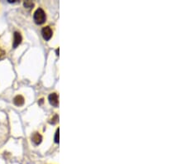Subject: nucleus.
I'll return each instance as SVG.
<instances>
[{"label": "nucleus", "mask_w": 186, "mask_h": 164, "mask_svg": "<svg viewBox=\"0 0 186 164\" xmlns=\"http://www.w3.org/2000/svg\"><path fill=\"white\" fill-rule=\"evenodd\" d=\"M33 18H34L35 23L37 24H42L45 23L46 19V16L44 10L39 8L37 10L35 11L34 15H33Z\"/></svg>", "instance_id": "obj_1"}, {"label": "nucleus", "mask_w": 186, "mask_h": 164, "mask_svg": "<svg viewBox=\"0 0 186 164\" xmlns=\"http://www.w3.org/2000/svg\"><path fill=\"white\" fill-rule=\"evenodd\" d=\"M52 28L48 26L46 27H44L41 30V34H42V37L45 39L46 41H49L52 37Z\"/></svg>", "instance_id": "obj_2"}, {"label": "nucleus", "mask_w": 186, "mask_h": 164, "mask_svg": "<svg viewBox=\"0 0 186 164\" xmlns=\"http://www.w3.org/2000/svg\"><path fill=\"white\" fill-rule=\"evenodd\" d=\"M48 99L49 102H50V104H51L52 105H53L54 107H57V106H58L59 100L57 94H55V93H52V94L49 96Z\"/></svg>", "instance_id": "obj_3"}, {"label": "nucleus", "mask_w": 186, "mask_h": 164, "mask_svg": "<svg viewBox=\"0 0 186 164\" xmlns=\"http://www.w3.org/2000/svg\"><path fill=\"white\" fill-rule=\"evenodd\" d=\"M22 35L20 34V32H15L13 34V47L14 48H16L22 42Z\"/></svg>", "instance_id": "obj_4"}, {"label": "nucleus", "mask_w": 186, "mask_h": 164, "mask_svg": "<svg viewBox=\"0 0 186 164\" xmlns=\"http://www.w3.org/2000/svg\"><path fill=\"white\" fill-rule=\"evenodd\" d=\"M31 139H32V142L34 143L36 145H38V144H40L41 143V140H42V137L40 133H35L33 135H32V138H31Z\"/></svg>", "instance_id": "obj_5"}, {"label": "nucleus", "mask_w": 186, "mask_h": 164, "mask_svg": "<svg viewBox=\"0 0 186 164\" xmlns=\"http://www.w3.org/2000/svg\"><path fill=\"white\" fill-rule=\"evenodd\" d=\"M13 103L15 105L22 106L24 104V98H23V96H19V95L17 96L13 99Z\"/></svg>", "instance_id": "obj_6"}, {"label": "nucleus", "mask_w": 186, "mask_h": 164, "mask_svg": "<svg viewBox=\"0 0 186 164\" xmlns=\"http://www.w3.org/2000/svg\"><path fill=\"white\" fill-rule=\"evenodd\" d=\"M33 6H34L33 3H31V2H30V1H26V2H24V7L25 8H32Z\"/></svg>", "instance_id": "obj_7"}, {"label": "nucleus", "mask_w": 186, "mask_h": 164, "mask_svg": "<svg viewBox=\"0 0 186 164\" xmlns=\"http://www.w3.org/2000/svg\"><path fill=\"white\" fill-rule=\"evenodd\" d=\"M55 142L56 144L59 143V129H57L56 132H55Z\"/></svg>", "instance_id": "obj_8"}, {"label": "nucleus", "mask_w": 186, "mask_h": 164, "mask_svg": "<svg viewBox=\"0 0 186 164\" xmlns=\"http://www.w3.org/2000/svg\"><path fill=\"white\" fill-rule=\"evenodd\" d=\"M57 120H58V116L57 115H55L53 119H52V121H50V123H55L57 122Z\"/></svg>", "instance_id": "obj_9"}, {"label": "nucleus", "mask_w": 186, "mask_h": 164, "mask_svg": "<svg viewBox=\"0 0 186 164\" xmlns=\"http://www.w3.org/2000/svg\"><path fill=\"white\" fill-rule=\"evenodd\" d=\"M4 55H5V52H4V51H3V50H1V49H0V59L2 58V57L4 56Z\"/></svg>", "instance_id": "obj_10"}]
</instances>
